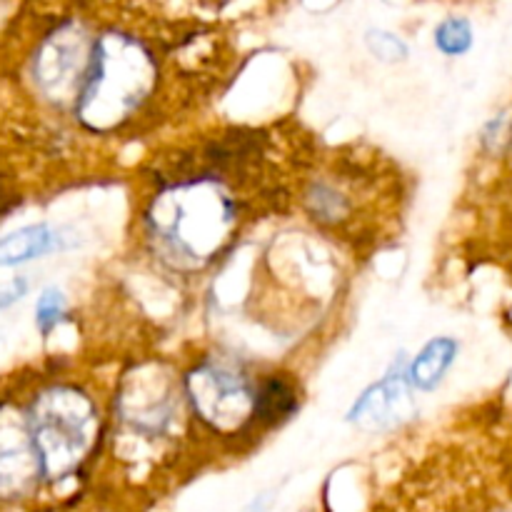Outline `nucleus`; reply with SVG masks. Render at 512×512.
I'll return each instance as SVG.
<instances>
[{"label": "nucleus", "mask_w": 512, "mask_h": 512, "mask_svg": "<svg viewBox=\"0 0 512 512\" xmlns=\"http://www.w3.org/2000/svg\"><path fill=\"white\" fill-rule=\"evenodd\" d=\"M233 175L198 155L160 178L140 208V235L168 273L195 278L228 258L243 230V198Z\"/></svg>", "instance_id": "obj_1"}, {"label": "nucleus", "mask_w": 512, "mask_h": 512, "mask_svg": "<svg viewBox=\"0 0 512 512\" xmlns=\"http://www.w3.org/2000/svg\"><path fill=\"white\" fill-rule=\"evenodd\" d=\"M160 80L158 50L148 38L118 25L100 30L73 105L75 123L90 135L123 133L155 103Z\"/></svg>", "instance_id": "obj_2"}, {"label": "nucleus", "mask_w": 512, "mask_h": 512, "mask_svg": "<svg viewBox=\"0 0 512 512\" xmlns=\"http://www.w3.org/2000/svg\"><path fill=\"white\" fill-rule=\"evenodd\" d=\"M25 413L43 475L68 473L98 445V400L73 380H55L35 390Z\"/></svg>", "instance_id": "obj_3"}, {"label": "nucleus", "mask_w": 512, "mask_h": 512, "mask_svg": "<svg viewBox=\"0 0 512 512\" xmlns=\"http://www.w3.org/2000/svg\"><path fill=\"white\" fill-rule=\"evenodd\" d=\"M188 413L203 428L225 438H240L258 428V388L255 375L238 355L205 353L180 373Z\"/></svg>", "instance_id": "obj_4"}, {"label": "nucleus", "mask_w": 512, "mask_h": 512, "mask_svg": "<svg viewBox=\"0 0 512 512\" xmlns=\"http://www.w3.org/2000/svg\"><path fill=\"white\" fill-rule=\"evenodd\" d=\"M115 418L128 433L163 438L188 410L183 378L165 360H140L120 375L113 395Z\"/></svg>", "instance_id": "obj_5"}, {"label": "nucleus", "mask_w": 512, "mask_h": 512, "mask_svg": "<svg viewBox=\"0 0 512 512\" xmlns=\"http://www.w3.org/2000/svg\"><path fill=\"white\" fill-rule=\"evenodd\" d=\"M95 35L98 33L75 15L58 20L40 35L30 55V80L45 103L73 110L88 73Z\"/></svg>", "instance_id": "obj_6"}, {"label": "nucleus", "mask_w": 512, "mask_h": 512, "mask_svg": "<svg viewBox=\"0 0 512 512\" xmlns=\"http://www.w3.org/2000/svg\"><path fill=\"white\" fill-rule=\"evenodd\" d=\"M40 473L28 413L10 400H0V495L20 493Z\"/></svg>", "instance_id": "obj_7"}, {"label": "nucleus", "mask_w": 512, "mask_h": 512, "mask_svg": "<svg viewBox=\"0 0 512 512\" xmlns=\"http://www.w3.org/2000/svg\"><path fill=\"white\" fill-rule=\"evenodd\" d=\"M415 390L408 380V363L403 358L395 360L393 368L375 380L373 385L358 395V400L350 408V423H373V425H393L400 415L413 413Z\"/></svg>", "instance_id": "obj_8"}, {"label": "nucleus", "mask_w": 512, "mask_h": 512, "mask_svg": "<svg viewBox=\"0 0 512 512\" xmlns=\"http://www.w3.org/2000/svg\"><path fill=\"white\" fill-rule=\"evenodd\" d=\"M68 235L50 223H30L0 238V268H18L65 248Z\"/></svg>", "instance_id": "obj_9"}, {"label": "nucleus", "mask_w": 512, "mask_h": 512, "mask_svg": "<svg viewBox=\"0 0 512 512\" xmlns=\"http://www.w3.org/2000/svg\"><path fill=\"white\" fill-rule=\"evenodd\" d=\"M460 343L453 335H435L408 360V380L415 393H435L458 360Z\"/></svg>", "instance_id": "obj_10"}, {"label": "nucleus", "mask_w": 512, "mask_h": 512, "mask_svg": "<svg viewBox=\"0 0 512 512\" xmlns=\"http://www.w3.org/2000/svg\"><path fill=\"white\" fill-rule=\"evenodd\" d=\"M300 408V385L290 373L260 375L258 428L270 430L293 418Z\"/></svg>", "instance_id": "obj_11"}, {"label": "nucleus", "mask_w": 512, "mask_h": 512, "mask_svg": "<svg viewBox=\"0 0 512 512\" xmlns=\"http://www.w3.org/2000/svg\"><path fill=\"white\" fill-rule=\"evenodd\" d=\"M475 30L473 23L463 15H448L433 30V45L445 58H463L473 50Z\"/></svg>", "instance_id": "obj_12"}, {"label": "nucleus", "mask_w": 512, "mask_h": 512, "mask_svg": "<svg viewBox=\"0 0 512 512\" xmlns=\"http://www.w3.org/2000/svg\"><path fill=\"white\" fill-rule=\"evenodd\" d=\"M65 318H68V298H65L63 290L58 285L43 288V293L38 295V303H35V328H38V333L43 338H50L53 330Z\"/></svg>", "instance_id": "obj_13"}, {"label": "nucleus", "mask_w": 512, "mask_h": 512, "mask_svg": "<svg viewBox=\"0 0 512 512\" xmlns=\"http://www.w3.org/2000/svg\"><path fill=\"white\" fill-rule=\"evenodd\" d=\"M365 48L375 60L385 65H398L410 58V45L398 33L385 28H370L365 33Z\"/></svg>", "instance_id": "obj_14"}, {"label": "nucleus", "mask_w": 512, "mask_h": 512, "mask_svg": "<svg viewBox=\"0 0 512 512\" xmlns=\"http://www.w3.org/2000/svg\"><path fill=\"white\" fill-rule=\"evenodd\" d=\"M512 140V110H503V113L495 115L493 120H488L480 135V143L485 150L495 153V150H503L505 145H510Z\"/></svg>", "instance_id": "obj_15"}, {"label": "nucleus", "mask_w": 512, "mask_h": 512, "mask_svg": "<svg viewBox=\"0 0 512 512\" xmlns=\"http://www.w3.org/2000/svg\"><path fill=\"white\" fill-rule=\"evenodd\" d=\"M23 295H28V280L25 278H13L8 285H0V313L13 308L18 300H23Z\"/></svg>", "instance_id": "obj_16"}, {"label": "nucleus", "mask_w": 512, "mask_h": 512, "mask_svg": "<svg viewBox=\"0 0 512 512\" xmlns=\"http://www.w3.org/2000/svg\"><path fill=\"white\" fill-rule=\"evenodd\" d=\"M3 200H5V195H3V185H0V210L5 208V205H3Z\"/></svg>", "instance_id": "obj_17"}]
</instances>
